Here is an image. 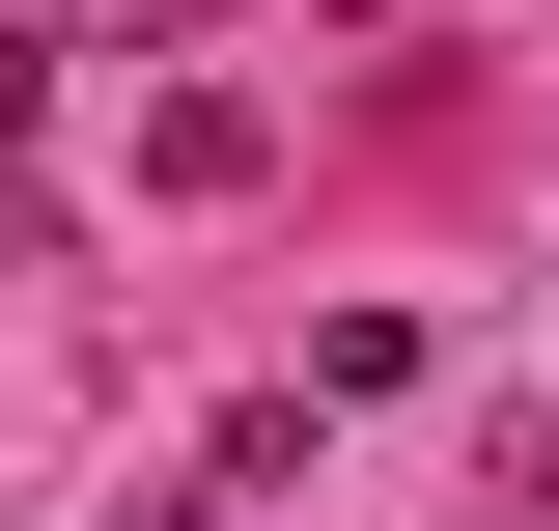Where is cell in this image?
Returning <instances> with one entry per match:
<instances>
[{
  "label": "cell",
  "instance_id": "obj_1",
  "mask_svg": "<svg viewBox=\"0 0 559 531\" xmlns=\"http://www.w3.org/2000/svg\"><path fill=\"white\" fill-rule=\"evenodd\" d=\"M140 168H168V197H252L280 113H252V84H168V113H140Z\"/></svg>",
  "mask_w": 559,
  "mask_h": 531
},
{
  "label": "cell",
  "instance_id": "obj_2",
  "mask_svg": "<svg viewBox=\"0 0 559 531\" xmlns=\"http://www.w3.org/2000/svg\"><path fill=\"white\" fill-rule=\"evenodd\" d=\"M28 113H57V57H28V28H0V140H28Z\"/></svg>",
  "mask_w": 559,
  "mask_h": 531
},
{
  "label": "cell",
  "instance_id": "obj_3",
  "mask_svg": "<svg viewBox=\"0 0 559 531\" xmlns=\"http://www.w3.org/2000/svg\"><path fill=\"white\" fill-rule=\"evenodd\" d=\"M0 280H28V197H0Z\"/></svg>",
  "mask_w": 559,
  "mask_h": 531
}]
</instances>
